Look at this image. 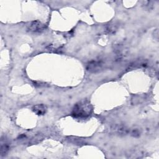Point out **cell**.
I'll return each mask as SVG.
<instances>
[{"label": "cell", "mask_w": 159, "mask_h": 159, "mask_svg": "<svg viewBox=\"0 0 159 159\" xmlns=\"http://www.w3.org/2000/svg\"><path fill=\"white\" fill-rule=\"evenodd\" d=\"M92 112V106L89 102L83 101L77 103L73 107L72 115L75 118L84 119Z\"/></svg>", "instance_id": "obj_1"}, {"label": "cell", "mask_w": 159, "mask_h": 159, "mask_svg": "<svg viewBox=\"0 0 159 159\" xmlns=\"http://www.w3.org/2000/svg\"><path fill=\"white\" fill-rule=\"evenodd\" d=\"M102 63L100 61H90L87 66V69L91 72H96L101 70L102 68Z\"/></svg>", "instance_id": "obj_3"}, {"label": "cell", "mask_w": 159, "mask_h": 159, "mask_svg": "<svg viewBox=\"0 0 159 159\" xmlns=\"http://www.w3.org/2000/svg\"><path fill=\"white\" fill-rule=\"evenodd\" d=\"M1 156H4L5 155H6V153H7V152L9 151V143L5 140L4 139H1Z\"/></svg>", "instance_id": "obj_5"}, {"label": "cell", "mask_w": 159, "mask_h": 159, "mask_svg": "<svg viewBox=\"0 0 159 159\" xmlns=\"http://www.w3.org/2000/svg\"><path fill=\"white\" fill-rule=\"evenodd\" d=\"M27 27L29 30L35 33H40L45 30L46 29V25L45 24L42 23L39 20H34L30 22L27 25Z\"/></svg>", "instance_id": "obj_2"}, {"label": "cell", "mask_w": 159, "mask_h": 159, "mask_svg": "<svg viewBox=\"0 0 159 159\" xmlns=\"http://www.w3.org/2000/svg\"><path fill=\"white\" fill-rule=\"evenodd\" d=\"M32 111L37 115H43L46 113L47 107L43 104H37L32 107Z\"/></svg>", "instance_id": "obj_4"}, {"label": "cell", "mask_w": 159, "mask_h": 159, "mask_svg": "<svg viewBox=\"0 0 159 159\" xmlns=\"http://www.w3.org/2000/svg\"><path fill=\"white\" fill-rule=\"evenodd\" d=\"M116 29H117V27L115 24L114 25V24H111L107 27V30L110 34L114 33L116 30Z\"/></svg>", "instance_id": "obj_6"}]
</instances>
